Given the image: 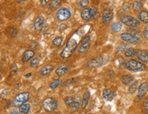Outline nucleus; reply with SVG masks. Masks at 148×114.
I'll list each match as a JSON object with an SVG mask.
<instances>
[{
	"label": "nucleus",
	"mask_w": 148,
	"mask_h": 114,
	"mask_svg": "<svg viewBox=\"0 0 148 114\" xmlns=\"http://www.w3.org/2000/svg\"><path fill=\"white\" fill-rule=\"evenodd\" d=\"M78 45V42L77 39L73 37H72L68 39L67 43H66L65 47L64 48L62 52L60 54V56L62 58H68L72 56L75 52V49L77 48Z\"/></svg>",
	"instance_id": "obj_1"
},
{
	"label": "nucleus",
	"mask_w": 148,
	"mask_h": 114,
	"mask_svg": "<svg viewBox=\"0 0 148 114\" xmlns=\"http://www.w3.org/2000/svg\"><path fill=\"white\" fill-rule=\"evenodd\" d=\"M121 39L126 42L136 43L141 41V35L138 31L132 29L131 33H123L120 35Z\"/></svg>",
	"instance_id": "obj_2"
},
{
	"label": "nucleus",
	"mask_w": 148,
	"mask_h": 114,
	"mask_svg": "<svg viewBox=\"0 0 148 114\" xmlns=\"http://www.w3.org/2000/svg\"><path fill=\"white\" fill-rule=\"evenodd\" d=\"M126 67L129 71L133 72L143 71L146 69V66L142 62L134 59H130L126 62Z\"/></svg>",
	"instance_id": "obj_3"
},
{
	"label": "nucleus",
	"mask_w": 148,
	"mask_h": 114,
	"mask_svg": "<svg viewBox=\"0 0 148 114\" xmlns=\"http://www.w3.org/2000/svg\"><path fill=\"white\" fill-rule=\"evenodd\" d=\"M98 14V10L95 7H85L81 12V16L85 20H90L94 19Z\"/></svg>",
	"instance_id": "obj_4"
},
{
	"label": "nucleus",
	"mask_w": 148,
	"mask_h": 114,
	"mask_svg": "<svg viewBox=\"0 0 148 114\" xmlns=\"http://www.w3.org/2000/svg\"><path fill=\"white\" fill-rule=\"evenodd\" d=\"M30 98V93L28 92H23L19 93L15 96L13 99L12 104L14 107H20L23 104H25V102L29 99Z\"/></svg>",
	"instance_id": "obj_5"
},
{
	"label": "nucleus",
	"mask_w": 148,
	"mask_h": 114,
	"mask_svg": "<svg viewBox=\"0 0 148 114\" xmlns=\"http://www.w3.org/2000/svg\"><path fill=\"white\" fill-rule=\"evenodd\" d=\"M42 105L43 109L47 112L51 113V112H53L58 107V102L55 98L49 97L43 100Z\"/></svg>",
	"instance_id": "obj_6"
},
{
	"label": "nucleus",
	"mask_w": 148,
	"mask_h": 114,
	"mask_svg": "<svg viewBox=\"0 0 148 114\" xmlns=\"http://www.w3.org/2000/svg\"><path fill=\"white\" fill-rule=\"evenodd\" d=\"M121 21L130 27H135L140 25V21L134 17L129 15H124L121 17Z\"/></svg>",
	"instance_id": "obj_7"
},
{
	"label": "nucleus",
	"mask_w": 148,
	"mask_h": 114,
	"mask_svg": "<svg viewBox=\"0 0 148 114\" xmlns=\"http://www.w3.org/2000/svg\"><path fill=\"white\" fill-rule=\"evenodd\" d=\"M71 16V12L67 7L59 9L56 12V18L60 21H65Z\"/></svg>",
	"instance_id": "obj_8"
},
{
	"label": "nucleus",
	"mask_w": 148,
	"mask_h": 114,
	"mask_svg": "<svg viewBox=\"0 0 148 114\" xmlns=\"http://www.w3.org/2000/svg\"><path fill=\"white\" fill-rule=\"evenodd\" d=\"M104 59L102 56H98L96 58H94V59L91 60L87 63V66L90 68H94V67H98V66H101L103 64Z\"/></svg>",
	"instance_id": "obj_9"
},
{
	"label": "nucleus",
	"mask_w": 148,
	"mask_h": 114,
	"mask_svg": "<svg viewBox=\"0 0 148 114\" xmlns=\"http://www.w3.org/2000/svg\"><path fill=\"white\" fill-rule=\"evenodd\" d=\"M113 12L109 9H105L104 10L102 14V20L103 23L107 24L111 21L113 18Z\"/></svg>",
	"instance_id": "obj_10"
},
{
	"label": "nucleus",
	"mask_w": 148,
	"mask_h": 114,
	"mask_svg": "<svg viewBox=\"0 0 148 114\" xmlns=\"http://www.w3.org/2000/svg\"><path fill=\"white\" fill-rule=\"evenodd\" d=\"M102 96L104 100H107V101H111L115 98V92L110 89H104L102 92Z\"/></svg>",
	"instance_id": "obj_11"
},
{
	"label": "nucleus",
	"mask_w": 148,
	"mask_h": 114,
	"mask_svg": "<svg viewBox=\"0 0 148 114\" xmlns=\"http://www.w3.org/2000/svg\"><path fill=\"white\" fill-rule=\"evenodd\" d=\"M148 89V84L147 82L142 83L141 85L139 86L138 89V98H141L145 96L146 92H147Z\"/></svg>",
	"instance_id": "obj_12"
},
{
	"label": "nucleus",
	"mask_w": 148,
	"mask_h": 114,
	"mask_svg": "<svg viewBox=\"0 0 148 114\" xmlns=\"http://www.w3.org/2000/svg\"><path fill=\"white\" fill-rule=\"evenodd\" d=\"M69 69V65L67 63L61 64L56 70V73L58 76H62L65 74Z\"/></svg>",
	"instance_id": "obj_13"
},
{
	"label": "nucleus",
	"mask_w": 148,
	"mask_h": 114,
	"mask_svg": "<svg viewBox=\"0 0 148 114\" xmlns=\"http://www.w3.org/2000/svg\"><path fill=\"white\" fill-rule=\"evenodd\" d=\"M44 24V18L42 16H38L35 19L34 22V26L36 31H40L43 27Z\"/></svg>",
	"instance_id": "obj_14"
},
{
	"label": "nucleus",
	"mask_w": 148,
	"mask_h": 114,
	"mask_svg": "<svg viewBox=\"0 0 148 114\" xmlns=\"http://www.w3.org/2000/svg\"><path fill=\"white\" fill-rule=\"evenodd\" d=\"M136 56L143 62H148V52L145 50H139L136 52Z\"/></svg>",
	"instance_id": "obj_15"
},
{
	"label": "nucleus",
	"mask_w": 148,
	"mask_h": 114,
	"mask_svg": "<svg viewBox=\"0 0 148 114\" xmlns=\"http://www.w3.org/2000/svg\"><path fill=\"white\" fill-rule=\"evenodd\" d=\"M34 54H35V53H34L33 50H26L25 52L23 53V54L22 61L24 62L28 61V60L31 59L32 58H33Z\"/></svg>",
	"instance_id": "obj_16"
},
{
	"label": "nucleus",
	"mask_w": 148,
	"mask_h": 114,
	"mask_svg": "<svg viewBox=\"0 0 148 114\" xmlns=\"http://www.w3.org/2000/svg\"><path fill=\"white\" fill-rule=\"evenodd\" d=\"M90 41H88V42L85 43H80V46L78 48V52L81 53V54L87 52L90 48Z\"/></svg>",
	"instance_id": "obj_17"
},
{
	"label": "nucleus",
	"mask_w": 148,
	"mask_h": 114,
	"mask_svg": "<svg viewBox=\"0 0 148 114\" xmlns=\"http://www.w3.org/2000/svg\"><path fill=\"white\" fill-rule=\"evenodd\" d=\"M90 92L89 91H86L83 94V97L82 99V103H81V107L82 109H85V107L88 105L89 100H90Z\"/></svg>",
	"instance_id": "obj_18"
},
{
	"label": "nucleus",
	"mask_w": 148,
	"mask_h": 114,
	"mask_svg": "<svg viewBox=\"0 0 148 114\" xmlns=\"http://www.w3.org/2000/svg\"><path fill=\"white\" fill-rule=\"evenodd\" d=\"M53 69V66L51 65V64H47V65L44 66L40 69V74L43 76L47 75H48L49 73H51Z\"/></svg>",
	"instance_id": "obj_19"
},
{
	"label": "nucleus",
	"mask_w": 148,
	"mask_h": 114,
	"mask_svg": "<svg viewBox=\"0 0 148 114\" xmlns=\"http://www.w3.org/2000/svg\"><path fill=\"white\" fill-rule=\"evenodd\" d=\"M134 80L133 76L131 75H124L121 76V81L124 84L128 85L130 84V83H132V81Z\"/></svg>",
	"instance_id": "obj_20"
},
{
	"label": "nucleus",
	"mask_w": 148,
	"mask_h": 114,
	"mask_svg": "<svg viewBox=\"0 0 148 114\" xmlns=\"http://www.w3.org/2000/svg\"><path fill=\"white\" fill-rule=\"evenodd\" d=\"M138 17L142 22H145V23H148V12L147 11H141L138 15Z\"/></svg>",
	"instance_id": "obj_21"
},
{
	"label": "nucleus",
	"mask_w": 148,
	"mask_h": 114,
	"mask_svg": "<svg viewBox=\"0 0 148 114\" xmlns=\"http://www.w3.org/2000/svg\"><path fill=\"white\" fill-rule=\"evenodd\" d=\"M30 109H31L30 105L28 103H25L18 107V111H20V113H21L23 114H27L29 113Z\"/></svg>",
	"instance_id": "obj_22"
},
{
	"label": "nucleus",
	"mask_w": 148,
	"mask_h": 114,
	"mask_svg": "<svg viewBox=\"0 0 148 114\" xmlns=\"http://www.w3.org/2000/svg\"><path fill=\"white\" fill-rule=\"evenodd\" d=\"M61 3H62V1L60 0H53V1H51L49 5V8L52 10H55L58 9L60 6Z\"/></svg>",
	"instance_id": "obj_23"
},
{
	"label": "nucleus",
	"mask_w": 148,
	"mask_h": 114,
	"mask_svg": "<svg viewBox=\"0 0 148 114\" xmlns=\"http://www.w3.org/2000/svg\"><path fill=\"white\" fill-rule=\"evenodd\" d=\"M122 29V24L119 22H113V24L111 25V30L113 32H119Z\"/></svg>",
	"instance_id": "obj_24"
},
{
	"label": "nucleus",
	"mask_w": 148,
	"mask_h": 114,
	"mask_svg": "<svg viewBox=\"0 0 148 114\" xmlns=\"http://www.w3.org/2000/svg\"><path fill=\"white\" fill-rule=\"evenodd\" d=\"M61 83H62V79H55V80L52 81L50 83V84H49V87H50L51 89H55L58 88L59 86L61 84Z\"/></svg>",
	"instance_id": "obj_25"
},
{
	"label": "nucleus",
	"mask_w": 148,
	"mask_h": 114,
	"mask_svg": "<svg viewBox=\"0 0 148 114\" xmlns=\"http://www.w3.org/2000/svg\"><path fill=\"white\" fill-rule=\"evenodd\" d=\"M62 41H63V37H61V36H58V37L54 38L53 40L52 41V43L54 46L59 47L60 45H61V44H62Z\"/></svg>",
	"instance_id": "obj_26"
},
{
	"label": "nucleus",
	"mask_w": 148,
	"mask_h": 114,
	"mask_svg": "<svg viewBox=\"0 0 148 114\" xmlns=\"http://www.w3.org/2000/svg\"><path fill=\"white\" fill-rule=\"evenodd\" d=\"M136 54V50L133 48H129L125 52V55L127 57H133Z\"/></svg>",
	"instance_id": "obj_27"
},
{
	"label": "nucleus",
	"mask_w": 148,
	"mask_h": 114,
	"mask_svg": "<svg viewBox=\"0 0 148 114\" xmlns=\"http://www.w3.org/2000/svg\"><path fill=\"white\" fill-rule=\"evenodd\" d=\"M142 6H143V3L139 1H135L132 3V9L134 10V11L139 10Z\"/></svg>",
	"instance_id": "obj_28"
},
{
	"label": "nucleus",
	"mask_w": 148,
	"mask_h": 114,
	"mask_svg": "<svg viewBox=\"0 0 148 114\" xmlns=\"http://www.w3.org/2000/svg\"><path fill=\"white\" fill-rule=\"evenodd\" d=\"M8 33L11 37H14L17 35V30L15 28L10 26L8 29Z\"/></svg>",
	"instance_id": "obj_29"
},
{
	"label": "nucleus",
	"mask_w": 148,
	"mask_h": 114,
	"mask_svg": "<svg viewBox=\"0 0 148 114\" xmlns=\"http://www.w3.org/2000/svg\"><path fill=\"white\" fill-rule=\"evenodd\" d=\"M79 100H77V99H75L74 100V102H73V104L71 105V110L72 111H75L77 110L78 108H79V105H80V102L79 101Z\"/></svg>",
	"instance_id": "obj_30"
},
{
	"label": "nucleus",
	"mask_w": 148,
	"mask_h": 114,
	"mask_svg": "<svg viewBox=\"0 0 148 114\" xmlns=\"http://www.w3.org/2000/svg\"><path fill=\"white\" fill-rule=\"evenodd\" d=\"M77 4L79 5V7L85 8L89 5V1L88 0H81V1H77Z\"/></svg>",
	"instance_id": "obj_31"
},
{
	"label": "nucleus",
	"mask_w": 148,
	"mask_h": 114,
	"mask_svg": "<svg viewBox=\"0 0 148 114\" xmlns=\"http://www.w3.org/2000/svg\"><path fill=\"white\" fill-rule=\"evenodd\" d=\"M116 63L117 64V66H119V67H123L124 65H126V63H125V60L124 58H122L121 56H119L118 57V58L116 60Z\"/></svg>",
	"instance_id": "obj_32"
},
{
	"label": "nucleus",
	"mask_w": 148,
	"mask_h": 114,
	"mask_svg": "<svg viewBox=\"0 0 148 114\" xmlns=\"http://www.w3.org/2000/svg\"><path fill=\"white\" fill-rule=\"evenodd\" d=\"M64 102H65L66 105L68 106V107H71V105L74 102V98L72 96H67V97L64 98Z\"/></svg>",
	"instance_id": "obj_33"
},
{
	"label": "nucleus",
	"mask_w": 148,
	"mask_h": 114,
	"mask_svg": "<svg viewBox=\"0 0 148 114\" xmlns=\"http://www.w3.org/2000/svg\"><path fill=\"white\" fill-rule=\"evenodd\" d=\"M40 62V58H34L31 60V62H30V66H31V67H34V66L38 65V64H39Z\"/></svg>",
	"instance_id": "obj_34"
},
{
	"label": "nucleus",
	"mask_w": 148,
	"mask_h": 114,
	"mask_svg": "<svg viewBox=\"0 0 148 114\" xmlns=\"http://www.w3.org/2000/svg\"><path fill=\"white\" fill-rule=\"evenodd\" d=\"M143 35H144V37H145V39L148 41V25L146 26L145 29H144Z\"/></svg>",
	"instance_id": "obj_35"
},
{
	"label": "nucleus",
	"mask_w": 148,
	"mask_h": 114,
	"mask_svg": "<svg viewBox=\"0 0 148 114\" xmlns=\"http://www.w3.org/2000/svg\"><path fill=\"white\" fill-rule=\"evenodd\" d=\"M136 86H137V82H136V83H134V84H132L131 86H130V92H134V91H135V90H136Z\"/></svg>",
	"instance_id": "obj_36"
},
{
	"label": "nucleus",
	"mask_w": 148,
	"mask_h": 114,
	"mask_svg": "<svg viewBox=\"0 0 148 114\" xmlns=\"http://www.w3.org/2000/svg\"><path fill=\"white\" fill-rule=\"evenodd\" d=\"M143 107H144V109H145V111L148 113V98L145 100V101L144 102Z\"/></svg>",
	"instance_id": "obj_37"
},
{
	"label": "nucleus",
	"mask_w": 148,
	"mask_h": 114,
	"mask_svg": "<svg viewBox=\"0 0 148 114\" xmlns=\"http://www.w3.org/2000/svg\"><path fill=\"white\" fill-rule=\"evenodd\" d=\"M126 46V45H119V46L117 47V52H123V51L125 50Z\"/></svg>",
	"instance_id": "obj_38"
},
{
	"label": "nucleus",
	"mask_w": 148,
	"mask_h": 114,
	"mask_svg": "<svg viewBox=\"0 0 148 114\" xmlns=\"http://www.w3.org/2000/svg\"><path fill=\"white\" fill-rule=\"evenodd\" d=\"M74 81V80L73 79H68V80H67L66 81H65V83H64V86H68V85H70V84H71L72 83H73Z\"/></svg>",
	"instance_id": "obj_39"
},
{
	"label": "nucleus",
	"mask_w": 148,
	"mask_h": 114,
	"mask_svg": "<svg viewBox=\"0 0 148 114\" xmlns=\"http://www.w3.org/2000/svg\"><path fill=\"white\" fill-rule=\"evenodd\" d=\"M10 113H11V114H20L19 112L16 111V110H12Z\"/></svg>",
	"instance_id": "obj_40"
},
{
	"label": "nucleus",
	"mask_w": 148,
	"mask_h": 114,
	"mask_svg": "<svg viewBox=\"0 0 148 114\" xmlns=\"http://www.w3.org/2000/svg\"><path fill=\"white\" fill-rule=\"evenodd\" d=\"M47 1H41V5H42V6L44 7L45 5L47 4Z\"/></svg>",
	"instance_id": "obj_41"
},
{
	"label": "nucleus",
	"mask_w": 148,
	"mask_h": 114,
	"mask_svg": "<svg viewBox=\"0 0 148 114\" xmlns=\"http://www.w3.org/2000/svg\"><path fill=\"white\" fill-rule=\"evenodd\" d=\"M32 75V73H28L27 74H26V75H25V77H31Z\"/></svg>",
	"instance_id": "obj_42"
},
{
	"label": "nucleus",
	"mask_w": 148,
	"mask_h": 114,
	"mask_svg": "<svg viewBox=\"0 0 148 114\" xmlns=\"http://www.w3.org/2000/svg\"><path fill=\"white\" fill-rule=\"evenodd\" d=\"M88 114H92V113H88Z\"/></svg>",
	"instance_id": "obj_43"
}]
</instances>
